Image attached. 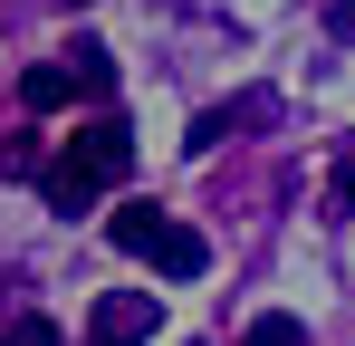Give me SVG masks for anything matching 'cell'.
<instances>
[{
  "instance_id": "8992f818",
  "label": "cell",
  "mask_w": 355,
  "mask_h": 346,
  "mask_svg": "<svg viewBox=\"0 0 355 346\" xmlns=\"http://www.w3.org/2000/svg\"><path fill=\"white\" fill-rule=\"evenodd\" d=\"M67 67H77V87H87V97H106V87H116V58L96 49V39H77V49H67Z\"/></svg>"
},
{
  "instance_id": "7a4b0ae2",
  "label": "cell",
  "mask_w": 355,
  "mask_h": 346,
  "mask_svg": "<svg viewBox=\"0 0 355 346\" xmlns=\"http://www.w3.org/2000/svg\"><path fill=\"white\" fill-rule=\"evenodd\" d=\"M154 327H164L154 288H106V298H96V318H87V346H144Z\"/></svg>"
},
{
  "instance_id": "8fae6325",
  "label": "cell",
  "mask_w": 355,
  "mask_h": 346,
  "mask_svg": "<svg viewBox=\"0 0 355 346\" xmlns=\"http://www.w3.org/2000/svg\"><path fill=\"white\" fill-rule=\"evenodd\" d=\"M336 212H355V164H336Z\"/></svg>"
},
{
  "instance_id": "52a82bcc",
  "label": "cell",
  "mask_w": 355,
  "mask_h": 346,
  "mask_svg": "<svg viewBox=\"0 0 355 346\" xmlns=\"http://www.w3.org/2000/svg\"><path fill=\"white\" fill-rule=\"evenodd\" d=\"M240 346H307V327H297V318H279V308H269V318H250V337Z\"/></svg>"
},
{
  "instance_id": "5b68a950",
  "label": "cell",
  "mask_w": 355,
  "mask_h": 346,
  "mask_svg": "<svg viewBox=\"0 0 355 346\" xmlns=\"http://www.w3.org/2000/svg\"><path fill=\"white\" fill-rule=\"evenodd\" d=\"M154 231H164V212H154V202H125V212H106V240H116V250H135V260H144V240H154Z\"/></svg>"
},
{
  "instance_id": "277c9868",
  "label": "cell",
  "mask_w": 355,
  "mask_h": 346,
  "mask_svg": "<svg viewBox=\"0 0 355 346\" xmlns=\"http://www.w3.org/2000/svg\"><path fill=\"white\" fill-rule=\"evenodd\" d=\"M19 106H29V115L77 106V67H29V77H19Z\"/></svg>"
},
{
  "instance_id": "30bf717a",
  "label": "cell",
  "mask_w": 355,
  "mask_h": 346,
  "mask_svg": "<svg viewBox=\"0 0 355 346\" xmlns=\"http://www.w3.org/2000/svg\"><path fill=\"white\" fill-rule=\"evenodd\" d=\"M327 29H336V39L355 49V0H336V10H327Z\"/></svg>"
},
{
  "instance_id": "9c48e42d",
  "label": "cell",
  "mask_w": 355,
  "mask_h": 346,
  "mask_svg": "<svg viewBox=\"0 0 355 346\" xmlns=\"http://www.w3.org/2000/svg\"><path fill=\"white\" fill-rule=\"evenodd\" d=\"M0 346H58V327H49V318H10V327H0Z\"/></svg>"
},
{
  "instance_id": "6da1fadb",
  "label": "cell",
  "mask_w": 355,
  "mask_h": 346,
  "mask_svg": "<svg viewBox=\"0 0 355 346\" xmlns=\"http://www.w3.org/2000/svg\"><path fill=\"white\" fill-rule=\"evenodd\" d=\"M67 164L87 173V183H106V192H116L125 173H135V135H125V115H96V125H77V135H67Z\"/></svg>"
},
{
  "instance_id": "ba28073f",
  "label": "cell",
  "mask_w": 355,
  "mask_h": 346,
  "mask_svg": "<svg viewBox=\"0 0 355 346\" xmlns=\"http://www.w3.org/2000/svg\"><path fill=\"white\" fill-rule=\"evenodd\" d=\"M0 173H49L39 164V135H10V145H0Z\"/></svg>"
},
{
  "instance_id": "3957f363",
  "label": "cell",
  "mask_w": 355,
  "mask_h": 346,
  "mask_svg": "<svg viewBox=\"0 0 355 346\" xmlns=\"http://www.w3.org/2000/svg\"><path fill=\"white\" fill-rule=\"evenodd\" d=\"M144 260H154L164 279H202V270H211V240H202L192 222H164L154 240H144Z\"/></svg>"
}]
</instances>
